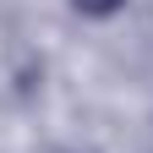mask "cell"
Here are the masks:
<instances>
[{
    "label": "cell",
    "instance_id": "obj_1",
    "mask_svg": "<svg viewBox=\"0 0 153 153\" xmlns=\"http://www.w3.org/2000/svg\"><path fill=\"white\" fill-rule=\"evenodd\" d=\"M71 6L82 11V16H115V11L126 6V0H71Z\"/></svg>",
    "mask_w": 153,
    "mask_h": 153
}]
</instances>
